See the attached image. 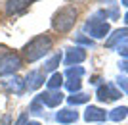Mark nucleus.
I'll return each instance as SVG.
<instances>
[{
	"label": "nucleus",
	"instance_id": "15",
	"mask_svg": "<svg viewBox=\"0 0 128 125\" xmlns=\"http://www.w3.org/2000/svg\"><path fill=\"white\" fill-rule=\"evenodd\" d=\"M61 85H63V73H54L52 77H50L48 81H46V87H48V91H59L61 89Z\"/></svg>",
	"mask_w": 128,
	"mask_h": 125
},
{
	"label": "nucleus",
	"instance_id": "25",
	"mask_svg": "<svg viewBox=\"0 0 128 125\" xmlns=\"http://www.w3.org/2000/svg\"><path fill=\"white\" fill-rule=\"evenodd\" d=\"M27 121H29V117H27V114H21L19 117H17L16 125H27Z\"/></svg>",
	"mask_w": 128,
	"mask_h": 125
},
{
	"label": "nucleus",
	"instance_id": "4",
	"mask_svg": "<svg viewBox=\"0 0 128 125\" xmlns=\"http://www.w3.org/2000/svg\"><path fill=\"white\" fill-rule=\"evenodd\" d=\"M21 65H23V60L19 54H16V52H4L0 56V77L16 75V71L21 69Z\"/></svg>",
	"mask_w": 128,
	"mask_h": 125
},
{
	"label": "nucleus",
	"instance_id": "12",
	"mask_svg": "<svg viewBox=\"0 0 128 125\" xmlns=\"http://www.w3.org/2000/svg\"><path fill=\"white\" fill-rule=\"evenodd\" d=\"M107 117L105 110L98 108V106H88V108L84 110V119L88 121V123H98V121H103Z\"/></svg>",
	"mask_w": 128,
	"mask_h": 125
},
{
	"label": "nucleus",
	"instance_id": "13",
	"mask_svg": "<svg viewBox=\"0 0 128 125\" xmlns=\"http://www.w3.org/2000/svg\"><path fill=\"white\" fill-rule=\"evenodd\" d=\"M124 38H128V27H124V29H117V31L113 33L111 37L107 38V48H115L120 40H124Z\"/></svg>",
	"mask_w": 128,
	"mask_h": 125
},
{
	"label": "nucleus",
	"instance_id": "7",
	"mask_svg": "<svg viewBox=\"0 0 128 125\" xmlns=\"http://www.w3.org/2000/svg\"><path fill=\"white\" fill-rule=\"evenodd\" d=\"M84 60H86V50L82 46H73V48H67V54H65L63 62L67 67H73V65H78Z\"/></svg>",
	"mask_w": 128,
	"mask_h": 125
},
{
	"label": "nucleus",
	"instance_id": "24",
	"mask_svg": "<svg viewBox=\"0 0 128 125\" xmlns=\"http://www.w3.org/2000/svg\"><path fill=\"white\" fill-rule=\"evenodd\" d=\"M118 69L124 71V73H128V58H124L122 62H118Z\"/></svg>",
	"mask_w": 128,
	"mask_h": 125
},
{
	"label": "nucleus",
	"instance_id": "1",
	"mask_svg": "<svg viewBox=\"0 0 128 125\" xmlns=\"http://www.w3.org/2000/svg\"><path fill=\"white\" fill-rule=\"evenodd\" d=\"M52 46H54L52 37H48V35H36V37H32L21 48V54L27 62H36L48 54L52 50Z\"/></svg>",
	"mask_w": 128,
	"mask_h": 125
},
{
	"label": "nucleus",
	"instance_id": "3",
	"mask_svg": "<svg viewBox=\"0 0 128 125\" xmlns=\"http://www.w3.org/2000/svg\"><path fill=\"white\" fill-rule=\"evenodd\" d=\"M109 31H111L109 23L103 21L98 12L92 17H88V21L84 23V33H88L92 38H105L109 35Z\"/></svg>",
	"mask_w": 128,
	"mask_h": 125
},
{
	"label": "nucleus",
	"instance_id": "22",
	"mask_svg": "<svg viewBox=\"0 0 128 125\" xmlns=\"http://www.w3.org/2000/svg\"><path fill=\"white\" fill-rule=\"evenodd\" d=\"M117 85L120 87V93L128 94V77H124V75H118V77H117Z\"/></svg>",
	"mask_w": 128,
	"mask_h": 125
},
{
	"label": "nucleus",
	"instance_id": "2",
	"mask_svg": "<svg viewBox=\"0 0 128 125\" xmlns=\"http://www.w3.org/2000/svg\"><path fill=\"white\" fill-rule=\"evenodd\" d=\"M76 16H78V10H76L75 6H63V8H59V10L52 16V27H54V31H58V33H69L71 29L75 27Z\"/></svg>",
	"mask_w": 128,
	"mask_h": 125
},
{
	"label": "nucleus",
	"instance_id": "19",
	"mask_svg": "<svg viewBox=\"0 0 128 125\" xmlns=\"http://www.w3.org/2000/svg\"><path fill=\"white\" fill-rule=\"evenodd\" d=\"M65 75L69 77V79H80V77L84 75V67H80V65H75V67H67V73Z\"/></svg>",
	"mask_w": 128,
	"mask_h": 125
},
{
	"label": "nucleus",
	"instance_id": "17",
	"mask_svg": "<svg viewBox=\"0 0 128 125\" xmlns=\"http://www.w3.org/2000/svg\"><path fill=\"white\" fill-rule=\"evenodd\" d=\"M61 60H63V56L59 54V52H58V54H54L52 58L44 64V71H46V73H48V71H56V67L61 64Z\"/></svg>",
	"mask_w": 128,
	"mask_h": 125
},
{
	"label": "nucleus",
	"instance_id": "20",
	"mask_svg": "<svg viewBox=\"0 0 128 125\" xmlns=\"http://www.w3.org/2000/svg\"><path fill=\"white\" fill-rule=\"evenodd\" d=\"M65 87H67V91L69 93H80V87H82V83H80V79H69V81L65 83Z\"/></svg>",
	"mask_w": 128,
	"mask_h": 125
},
{
	"label": "nucleus",
	"instance_id": "28",
	"mask_svg": "<svg viewBox=\"0 0 128 125\" xmlns=\"http://www.w3.org/2000/svg\"><path fill=\"white\" fill-rule=\"evenodd\" d=\"M124 23H126V25H128V12H126V14H124Z\"/></svg>",
	"mask_w": 128,
	"mask_h": 125
},
{
	"label": "nucleus",
	"instance_id": "29",
	"mask_svg": "<svg viewBox=\"0 0 128 125\" xmlns=\"http://www.w3.org/2000/svg\"><path fill=\"white\" fill-rule=\"evenodd\" d=\"M71 2H73V4H78V2H84V0H71Z\"/></svg>",
	"mask_w": 128,
	"mask_h": 125
},
{
	"label": "nucleus",
	"instance_id": "5",
	"mask_svg": "<svg viewBox=\"0 0 128 125\" xmlns=\"http://www.w3.org/2000/svg\"><path fill=\"white\" fill-rule=\"evenodd\" d=\"M96 98L100 102H113V100H118V98H120V91H117L115 85H111V83H105V85H100V87H98Z\"/></svg>",
	"mask_w": 128,
	"mask_h": 125
},
{
	"label": "nucleus",
	"instance_id": "10",
	"mask_svg": "<svg viewBox=\"0 0 128 125\" xmlns=\"http://www.w3.org/2000/svg\"><path fill=\"white\" fill-rule=\"evenodd\" d=\"M54 119L61 125H71L78 119V112H75L73 108H63V110H59V112H56Z\"/></svg>",
	"mask_w": 128,
	"mask_h": 125
},
{
	"label": "nucleus",
	"instance_id": "14",
	"mask_svg": "<svg viewBox=\"0 0 128 125\" xmlns=\"http://www.w3.org/2000/svg\"><path fill=\"white\" fill-rule=\"evenodd\" d=\"M126 115H128V108L126 106H117V108H113L109 114H107V117L113 121H122L126 119Z\"/></svg>",
	"mask_w": 128,
	"mask_h": 125
},
{
	"label": "nucleus",
	"instance_id": "23",
	"mask_svg": "<svg viewBox=\"0 0 128 125\" xmlns=\"http://www.w3.org/2000/svg\"><path fill=\"white\" fill-rule=\"evenodd\" d=\"M75 43L84 44V46H92V44H94V40H92V38H88V37H84V35L80 33V35H76V37H75Z\"/></svg>",
	"mask_w": 128,
	"mask_h": 125
},
{
	"label": "nucleus",
	"instance_id": "27",
	"mask_svg": "<svg viewBox=\"0 0 128 125\" xmlns=\"http://www.w3.org/2000/svg\"><path fill=\"white\" fill-rule=\"evenodd\" d=\"M27 125H40V121H27Z\"/></svg>",
	"mask_w": 128,
	"mask_h": 125
},
{
	"label": "nucleus",
	"instance_id": "11",
	"mask_svg": "<svg viewBox=\"0 0 128 125\" xmlns=\"http://www.w3.org/2000/svg\"><path fill=\"white\" fill-rule=\"evenodd\" d=\"M2 85H4L6 91H10V93H14V94H23L25 93V79H21V77H17V75H14L12 79L4 81Z\"/></svg>",
	"mask_w": 128,
	"mask_h": 125
},
{
	"label": "nucleus",
	"instance_id": "26",
	"mask_svg": "<svg viewBox=\"0 0 128 125\" xmlns=\"http://www.w3.org/2000/svg\"><path fill=\"white\" fill-rule=\"evenodd\" d=\"M10 121H12V115L6 114L4 117H2V121H0V125H10Z\"/></svg>",
	"mask_w": 128,
	"mask_h": 125
},
{
	"label": "nucleus",
	"instance_id": "18",
	"mask_svg": "<svg viewBox=\"0 0 128 125\" xmlns=\"http://www.w3.org/2000/svg\"><path fill=\"white\" fill-rule=\"evenodd\" d=\"M29 112L34 114V115H44V106H42V102H40L36 96H34V100H32L31 106H29Z\"/></svg>",
	"mask_w": 128,
	"mask_h": 125
},
{
	"label": "nucleus",
	"instance_id": "21",
	"mask_svg": "<svg viewBox=\"0 0 128 125\" xmlns=\"http://www.w3.org/2000/svg\"><path fill=\"white\" fill-rule=\"evenodd\" d=\"M115 48H117V52H118L120 56H122V58H128V38L120 40V43H118L117 46H115Z\"/></svg>",
	"mask_w": 128,
	"mask_h": 125
},
{
	"label": "nucleus",
	"instance_id": "9",
	"mask_svg": "<svg viewBox=\"0 0 128 125\" xmlns=\"http://www.w3.org/2000/svg\"><path fill=\"white\" fill-rule=\"evenodd\" d=\"M36 0H8L6 2V14L8 16H17L29 8L31 4H34Z\"/></svg>",
	"mask_w": 128,
	"mask_h": 125
},
{
	"label": "nucleus",
	"instance_id": "16",
	"mask_svg": "<svg viewBox=\"0 0 128 125\" xmlns=\"http://www.w3.org/2000/svg\"><path fill=\"white\" fill-rule=\"evenodd\" d=\"M88 100H90V94H84V93H75V94H71V96H67V102H69L71 106L86 104Z\"/></svg>",
	"mask_w": 128,
	"mask_h": 125
},
{
	"label": "nucleus",
	"instance_id": "6",
	"mask_svg": "<svg viewBox=\"0 0 128 125\" xmlns=\"http://www.w3.org/2000/svg\"><path fill=\"white\" fill-rule=\"evenodd\" d=\"M36 98L42 102V106H48V108H58L59 104L63 102L65 94L61 91H46V93L36 94Z\"/></svg>",
	"mask_w": 128,
	"mask_h": 125
},
{
	"label": "nucleus",
	"instance_id": "30",
	"mask_svg": "<svg viewBox=\"0 0 128 125\" xmlns=\"http://www.w3.org/2000/svg\"><path fill=\"white\" fill-rule=\"evenodd\" d=\"M122 2V6H128V0H120Z\"/></svg>",
	"mask_w": 128,
	"mask_h": 125
},
{
	"label": "nucleus",
	"instance_id": "8",
	"mask_svg": "<svg viewBox=\"0 0 128 125\" xmlns=\"http://www.w3.org/2000/svg\"><path fill=\"white\" fill-rule=\"evenodd\" d=\"M44 85V71L40 69H32L27 73L25 77V91H36Z\"/></svg>",
	"mask_w": 128,
	"mask_h": 125
}]
</instances>
